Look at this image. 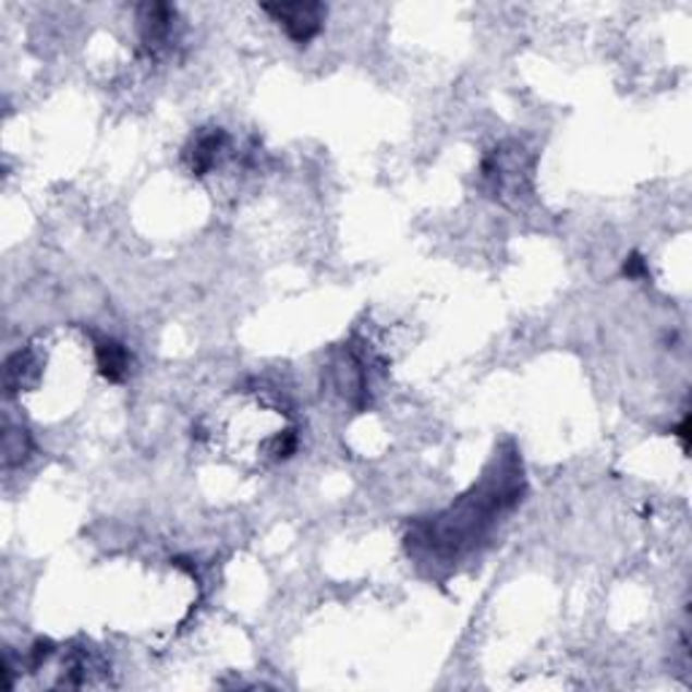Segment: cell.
I'll return each instance as SVG.
<instances>
[{
	"label": "cell",
	"mask_w": 692,
	"mask_h": 692,
	"mask_svg": "<svg viewBox=\"0 0 692 692\" xmlns=\"http://www.w3.org/2000/svg\"><path fill=\"white\" fill-rule=\"evenodd\" d=\"M522 465L514 452L500 454L487 474L469 495L458 500L452 509L430 520L414 522L409 547H422L436 557H458L474 549L479 538L493 527L503 511L514 509L522 500Z\"/></svg>",
	"instance_id": "1"
},
{
	"label": "cell",
	"mask_w": 692,
	"mask_h": 692,
	"mask_svg": "<svg viewBox=\"0 0 692 692\" xmlns=\"http://www.w3.org/2000/svg\"><path fill=\"white\" fill-rule=\"evenodd\" d=\"M482 179H485L487 190L493 198L509 201L520 198L527 193L531 184V168L525 166V149L520 144H503L495 149L482 166Z\"/></svg>",
	"instance_id": "2"
},
{
	"label": "cell",
	"mask_w": 692,
	"mask_h": 692,
	"mask_svg": "<svg viewBox=\"0 0 692 692\" xmlns=\"http://www.w3.org/2000/svg\"><path fill=\"white\" fill-rule=\"evenodd\" d=\"M263 11L271 14L295 44L312 41L323 31L325 14H328V9L323 3H277L263 5Z\"/></svg>",
	"instance_id": "3"
},
{
	"label": "cell",
	"mask_w": 692,
	"mask_h": 692,
	"mask_svg": "<svg viewBox=\"0 0 692 692\" xmlns=\"http://www.w3.org/2000/svg\"><path fill=\"white\" fill-rule=\"evenodd\" d=\"M173 22H177V11L166 3H146L138 9V36H141V52L157 58L166 52L168 41H171Z\"/></svg>",
	"instance_id": "4"
},
{
	"label": "cell",
	"mask_w": 692,
	"mask_h": 692,
	"mask_svg": "<svg viewBox=\"0 0 692 692\" xmlns=\"http://www.w3.org/2000/svg\"><path fill=\"white\" fill-rule=\"evenodd\" d=\"M224 144H228V136L224 131H204L193 138V144L184 151V160H187V168L193 177H206L214 166H217L219 155H222Z\"/></svg>",
	"instance_id": "5"
},
{
	"label": "cell",
	"mask_w": 692,
	"mask_h": 692,
	"mask_svg": "<svg viewBox=\"0 0 692 692\" xmlns=\"http://www.w3.org/2000/svg\"><path fill=\"white\" fill-rule=\"evenodd\" d=\"M95 365H98L104 379L120 385V381H125L128 371H131V354L120 341L100 339L95 341Z\"/></svg>",
	"instance_id": "6"
},
{
	"label": "cell",
	"mask_w": 692,
	"mask_h": 692,
	"mask_svg": "<svg viewBox=\"0 0 692 692\" xmlns=\"http://www.w3.org/2000/svg\"><path fill=\"white\" fill-rule=\"evenodd\" d=\"M27 454H31V438H27V433L22 430V427H11L5 425V433H3V460L5 465H22L27 460Z\"/></svg>",
	"instance_id": "7"
},
{
	"label": "cell",
	"mask_w": 692,
	"mask_h": 692,
	"mask_svg": "<svg viewBox=\"0 0 692 692\" xmlns=\"http://www.w3.org/2000/svg\"><path fill=\"white\" fill-rule=\"evenodd\" d=\"M624 277L630 279H639V277H646V263L641 260V255H630L628 260H624Z\"/></svg>",
	"instance_id": "8"
}]
</instances>
